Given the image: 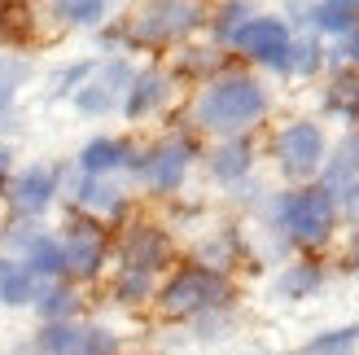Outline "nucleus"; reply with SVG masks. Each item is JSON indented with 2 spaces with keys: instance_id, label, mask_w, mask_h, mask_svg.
<instances>
[{
  "instance_id": "nucleus-31",
  "label": "nucleus",
  "mask_w": 359,
  "mask_h": 355,
  "mask_svg": "<svg viewBox=\"0 0 359 355\" xmlns=\"http://www.w3.org/2000/svg\"><path fill=\"white\" fill-rule=\"evenodd\" d=\"M5 175H9V154L0 149V189H5Z\"/></svg>"
},
{
  "instance_id": "nucleus-16",
  "label": "nucleus",
  "mask_w": 359,
  "mask_h": 355,
  "mask_svg": "<svg viewBox=\"0 0 359 355\" xmlns=\"http://www.w3.org/2000/svg\"><path fill=\"white\" fill-rule=\"evenodd\" d=\"M311 18H316V27H325V31L351 35L359 27V5H355V0H333V5H316Z\"/></svg>"
},
{
  "instance_id": "nucleus-7",
  "label": "nucleus",
  "mask_w": 359,
  "mask_h": 355,
  "mask_svg": "<svg viewBox=\"0 0 359 355\" xmlns=\"http://www.w3.org/2000/svg\"><path fill=\"white\" fill-rule=\"evenodd\" d=\"M53 193H57V171L53 167H31L9 185V198H13V206L22 210V215H40V210L53 202Z\"/></svg>"
},
{
  "instance_id": "nucleus-33",
  "label": "nucleus",
  "mask_w": 359,
  "mask_h": 355,
  "mask_svg": "<svg viewBox=\"0 0 359 355\" xmlns=\"http://www.w3.org/2000/svg\"><path fill=\"white\" fill-rule=\"evenodd\" d=\"M355 93H359V83H355Z\"/></svg>"
},
{
  "instance_id": "nucleus-20",
  "label": "nucleus",
  "mask_w": 359,
  "mask_h": 355,
  "mask_svg": "<svg viewBox=\"0 0 359 355\" xmlns=\"http://www.w3.org/2000/svg\"><path fill=\"white\" fill-rule=\"evenodd\" d=\"M79 347H83V333L70 329V325H48L40 333V351L44 355H75Z\"/></svg>"
},
{
  "instance_id": "nucleus-3",
  "label": "nucleus",
  "mask_w": 359,
  "mask_h": 355,
  "mask_svg": "<svg viewBox=\"0 0 359 355\" xmlns=\"http://www.w3.org/2000/svg\"><path fill=\"white\" fill-rule=\"evenodd\" d=\"M228 298V281L210 268H184L167 281L163 290V312L167 316H193V312H206V307H219Z\"/></svg>"
},
{
  "instance_id": "nucleus-28",
  "label": "nucleus",
  "mask_w": 359,
  "mask_h": 355,
  "mask_svg": "<svg viewBox=\"0 0 359 355\" xmlns=\"http://www.w3.org/2000/svg\"><path fill=\"white\" fill-rule=\"evenodd\" d=\"M83 355H114L118 351V342L110 338V333H105V329H88L83 333V347H79Z\"/></svg>"
},
{
  "instance_id": "nucleus-32",
  "label": "nucleus",
  "mask_w": 359,
  "mask_h": 355,
  "mask_svg": "<svg viewBox=\"0 0 359 355\" xmlns=\"http://www.w3.org/2000/svg\"><path fill=\"white\" fill-rule=\"evenodd\" d=\"M351 263H355V268H359V237H355V250H351Z\"/></svg>"
},
{
  "instance_id": "nucleus-15",
  "label": "nucleus",
  "mask_w": 359,
  "mask_h": 355,
  "mask_svg": "<svg viewBox=\"0 0 359 355\" xmlns=\"http://www.w3.org/2000/svg\"><path fill=\"white\" fill-rule=\"evenodd\" d=\"M163 97H167V79L158 75V70H149V75H140V79L132 83V93H128V114H132V119L149 114Z\"/></svg>"
},
{
  "instance_id": "nucleus-34",
  "label": "nucleus",
  "mask_w": 359,
  "mask_h": 355,
  "mask_svg": "<svg viewBox=\"0 0 359 355\" xmlns=\"http://www.w3.org/2000/svg\"><path fill=\"white\" fill-rule=\"evenodd\" d=\"M22 355H27V351H22Z\"/></svg>"
},
{
  "instance_id": "nucleus-25",
  "label": "nucleus",
  "mask_w": 359,
  "mask_h": 355,
  "mask_svg": "<svg viewBox=\"0 0 359 355\" xmlns=\"http://www.w3.org/2000/svg\"><path fill=\"white\" fill-rule=\"evenodd\" d=\"M316 66H320V44H316V40H298V44H290V62H285V70L311 75Z\"/></svg>"
},
{
  "instance_id": "nucleus-9",
  "label": "nucleus",
  "mask_w": 359,
  "mask_h": 355,
  "mask_svg": "<svg viewBox=\"0 0 359 355\" xmlns=\"http://www.w3.org/2000/svg\"><path fill=\"white\" fill-rule=\"evenodd\" d=\"M167 259V237L158 228H132V237L123 241V272H154Z\"/></svg>"
},
{
  "instance_id": "nucleus-17",
  "label": "nucleus",
  "mask_w": 359,
  "mask_h": 355,
  "mask_svg": "<svg viewBox=\"0 0 359 355\" xmlns=\"http://www.w3.org/2000/svg\"><path fill=\"white\" fill-rule=\"evenodd\" d=\"M123 158H128V145H118V140H93V145L79 154V163H83L88 175H101V171L118 167Z\"/></svg>"
},
{
  "instance_id": "nucleus-22",
  "label": "nucleus",
  "mask_w": 359,
  "mask_h": 355,
  "mask_svg": "<svg viewBox=\"0 0 359 355\" xmlns=\"http://www.w3.org/2000/svg\"><path fill=\"white\" fill-rule=\"evenodd\" d=\"M75 307H79V298L70 294V290H62V286H57V290L48 286V290L40 294V312L48 316L53 325H62V316H70V312H75Z\"/></svg>"
},
{
  "instance_id": "nucleus-4",
  "label": "nucleus",
  "mask_w": 359,
  "mask_h": 355,
  "mask_svg": "<svg viewBox=\"0 0 359 355\" xmlns=\"http://www.w3.org/2000/svg\"><path fill=\"white\" fill-rule=\"evenodd\" d=\"M276 158H280L285 175L307 180V175L320 171V163H325V132H320L316 123H290V128L276 136Z\"/></svg>"
},
{
  "instance_id": "nucleus-30",
  "label": "nucleus",
  "mask_w": 359,
  "mask_h": 355,
  "mask_svg": "<svg viewBox=\"0 0 359 355\" xmlns=\"http://www.w3.org/2000/svg\"><path fill=\"white\" fill-rule=\"evenodd\" d=\"M342 58H355V62H359V27L351 31V40L342 44Z\"/></svg>"
},
{
  "instance_id": "nucleus-13",
  "label": "nucleus",
  "mask_w": 359,
  "mask_h": 355,
  "mask_svg": "<svg viewBox=\"0 0 359 355\" xmlns=\"http://www.w3.org/2000/svg\"><path fill=\"white\" fill-rule=\"evenodd\" d=\"M359 185V132H351L333 154V167H329V193H342Z\"/></svg>"
},
{
  "instance_id": "nucleus-12",
  "label": "nucleus",
  "mask_w": 359,
  "mask_h": 355,
  "mask_svg": "<svg viewBox=\"0 0 359 355\" xmlns=\"http://www.w3.org/2000/svg\"><path fill=\"white\" fill-rule=\"evenodd\" d=\"M118 83H128V66H123V62L105 66V79L93 83V88H83V93H79V110H88V114H105V110L114 105Z\"/></svg>"
},
{
  "instance_id": "nucleus-19",
  "label": "nucleus",
  "mask_w": 359,
  "mask_h": 355,
  "mask_svg": "<svg viewBox=\"0 0 359 355\" xmlns=\"http://www.w3.org/2000/svg\"><path fill=\"white\" fill-rule=\"evenodd\" d=\"M320 286V268H311V263H298V268H290L280 281H276V294L280 298H302V294H311Z\"/></svg>"
},
{
  "instance_id": "nucleus-10",
  "label": "nucleus",
  "mask_w": 359,
  "mask_h": 355,
  "mask_svg": "<svg viewBox=\"0 0 359 355\" xmlns=\"http://www.w3.org/2000/svg\"><path fill=\"white\" fill-rule=\"evenodd\" d=\"M193 22H197V9L193 5H154L136 22V31H140V40H171V35L189 31Z\"/></svg>"
},
{
  "instance_id": "nucleus-29",
  "label": "nucleus",
  "mask_w": 359,
  "mask_h": 355,
  "mask_svg": "<svg viewBox=\"0 0 359 355\" xmlns=\"http://www.w3.org/2000/svg\"><path fill=\"white\" fill-rule=\"evenodd\" d=\"M342 210L359 224V185H351V189H342Z\"/></svg>"
},
{
  "instance_id": "nucleus-11",
  "label": "nucleus",
  "mask_w": 359,
  "mask_h": 355,
  "mask_svg": "<svg viewBox=\"0 0 359 355\" xmlns=\"http://www.w3.org/2000/svg\"><path fill=\"white\" fill-rule=\"evenodd\" d=\"M22 268L35 276V272H44V276H57V272H66V263H62V241H53L48 233H35L31 237V246L22 250Z\"/></svg>"
},
{
  "instance_id": "nucleus-1",
  "label": "nucleus",
  "mask_w": 359,
  "mask_h": 355,
  "mask_svg": "<svg viewBox=\"0 0 359 355\" xmlns=\"http://www.w3.org/2000/svg\"><path fill=\"white\" fill-rule=\"evenodd\" d=\"M263 110H267L263 88L245 75H228V79L210 83L202 93V101H197V123L210 128V132H241L255 119H263Z\"/></svg>"
},
{
  "instance_id": "nucleus-6",
  "label": "nucleus",
  "mask_w": 359,
  "mask_h": 355,
  "mask_svg": "<svg viewBox=\"0 0 359 355\" xmlns=\"http://www.w3.org/2000/svg\"><path fill=\"white\" fill-rule=\"evenodd\" d=\"M101 255H105V237L93 224H75L62 241V263H66V272H75V276H93L101 268Z\"/></svg>"
},
{
  "instance_id": "nucleus-14",
  "label": "nucleus",
  "mask_w": 359,
  "mask_h": 355,
  "mask_svg": "<svg viewBox=\"0 0 359 355\" xmlns=\"http://www.w3.org/2000/svg\"><path fill=\"white\" fill-rule=\"evenodd\" d=\"M0 298H5L9 307L31 303V298H35V276L18 259H0Z\"/></svg>"
},
{
  "instance_id": "nucleus-24",
  "label": "nucleus",
  "mask_w": 359,
  "mask_h": 355,
  "mask_svg": "<svg viewBox=\"0 0 359 355\" xmlns=\"http://www.w3.org/2000/svg\"><path fill=\"white\" fill-rule=\"evenodd\" d=\"M79 202L93 206V210H118V206H123L118 193H114L110 185H97V180H83V185H79Z\"/></svg>"
},
{
  "instance_id": "nucleus-8",
  "label": "nucleus",
  "mask_w": 359,
  "mask_h": 355,
  "mask_svg": "<svg viewBox=\"0 0 359 355\" xmlns=\"http://www.w3.org/2000/svg\"><path fill=\"white\" fill-rule=\"evenodd\" d=\"M189 158H193L189 140H167V145H158V149L149 154V163H145L149 185H154L158 193H171L180 180H184V167H189Z\"/></svg>"
},
{
  "instance_id": "nucleus-26",
  "label": "nucleus",
  "mask_w": 359,
  "mask_h": 355,
  "mask_svg": "<svg viewBox=\"0 0 359 355\" xmlns=\"http://www.w3.org/2000/svg\"><path fill=\"white\" fill-rule=\"evenodd\" d=\"M57 13L66 18V22H79V27H88V22H101L105 18V5H97V0H75V5H57Z\"/></svg>"
},
{
  "instance_id": "nucleus-27",
  "label": "nucleus",
  "mask_w": 359,
  "mask_h": 355,
  "mask_svg": "<svg viewBox=\"0 0 359 355\" xmlns=\"http://www.w3.org/2000/svg\"><path fill=\"white\" fill-rule=\"evenodd\" d=\"M149 294V276L145 272H123L118 276V298H128V303H136V298Z\"/></svg>"
},
{
  "instance_id": "nucleus-18",
  "label": "nucleus",
  "mask_w": 359,
  "mask_h": 355,
  "mask_svg": "<svg viewBox=\"0 0 359 355\" xmlns=\"http://www.w3.org/2000/svg\"><path fill=\"white\" fill-rule=\"evenodd\" d=\"M210 167H215V175H219V180H237V175L250 167L245 140H228V145H219V149H215V158H210Z\"/></svg>"
},
{
  "instance_id": "nucleus-21",
  "label": "nucleus",
  "mask_w": 359,
  "mask_h": 355,
  "mask_svg": "<svg viewBox=\"0 0 359 355\" xmlns=\"http://www.w3.org/2000/svg\"><path fill=\"white\" fill-rule=\"evenodd\" d=\"M355 338H359V329H337V333H325V338L307 342L298 355H351Z\"/></svg>"
},
{
  "instance_id": "nucleus-5",
  "label": "nucleus",
  "mask_w": 359,
  "mask_h": 355,
  "mask_svg": "<svg viewBox=\"0 0 359 355\" xmlns=\"http://www.w3.org/2000/svg\"><path fill=\"white\" fill-rule=\"evenodd\" d=\"M232 44L241 53H250L255 62H267V66H285L290 62V31L276 18H250L232 31Z\"/></svg>"
},
{
  "instance_id": "nucleus-2",
  "label": "nucleus",
  "mask_w": 359,
  "mask_h": 355,
  "mask_svg": "<svg viewBox=\"0 0 359 355\" xmlns=\"http://www.w3.org/2000/svg\"><path fill=\"white\" fill-rule=\"evenodd\" d=\"M280 224L298 246H320L333 233V193L329 189H302L290 193L280 206Z\"/></svg>"
},
{
  "instance_id": "nucleus-23",
  "label": "nucleus",
  "mask_w": 359,
  "mask_h": 355,
  "mask_svg": "<svg viewBox=\"0 0 359 355\" xmlns=\"http://www.w3.org/2000/svg\"><path fill=\"white\" fill-rule=\"evenodd\" d=\"M27 62H18V58H9V62H0V114L9 110V97L18 93V83L27 79Z\"/></svg>"
}]
</instances>
